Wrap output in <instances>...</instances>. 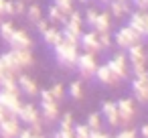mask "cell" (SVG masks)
Listing matches in <instances>:
<instances>
[{"mask_svg": "<svg viewBox=\"0 0 148 138\" xmlns=\"http://www.w3.org/2000/svg\"><path fill=\"white\" fill-rule=\"evenodd\" d=\"M53 49V55L57 59V63L65 69H75V63H77V57H79V45H73L65 39H61V43H57Z\"/></svg>", "mask_w": 148, "mask_h": 138, "instance_id": "1", "label": "cell"}, {"mask_svg": "<svg viewBox=\"0 0 148 138\" xmlns=\"http://www.w3.org/2000/svg\"><path fill=\"white\" fill-rule=\"evenodd\" d=\"M126 57H128V63L132 65V73L134 77L136 75H142L146 71V63H148V51L144 47V43H134L130 49H126Z\"/></svg>", "mask_w": 148, "mask_h": 138, "instance_id": "2", "label": "cell"}, {"mask_svg": "<svg viewBox=\"0 0 148 138\" xmlns=\"http://www.w3.org/2000/svg\"><path fill=\"white\" fill-rule=\"evenodd\" d=\"M118 110V128H132L136 120V104L132 97H122L116 102Z\"/></svg>", "mask_w": 148, "mask_h": 138, "instance_id": "3", "label": "cell"}, {"mask_svg": "<svg viewBox=\"0 0 148 138\" xmlns=\"http://www.w3.org/2000/svg\"><path fill=\"white\" fill-rule=\"evenodd\" d=\"M142 39H144V37H142V35H138V33H136L130 25H122V27L116 31V35L112 37V41H114V43H116L122 51L130 49L134 43H140Z\"/></svg>", "mask_w": 148, "mask_h": 138, "instance_id": "4", "label": "cell"}, {"mask_svg": "<svg viewBox=\"0 0 148 138\" xmlns=\"http://www.w3.org/2000/svg\"><path fill=\"white\" fill-rule=\"evenodd\" d=\"M75 69L79 71V75L83 77V79H87V77H93L95 75V69H97V59H95V55H91V53H79V57H77V63H75Z\"/></svg>", "mask_w": 148, "mask_h": 138, "instance_id": "5", "label": "cell"}, {"mask_svg": "<svg viewBox=\"0 0 148 138\" xmlns=\"http://www.w3.org/2000/svg\"><path fill=\"white\" fill-rule=\"evenodd\" d=\"M106 65L112 69V73H114L120 81H122V79H128L130 71H128V57H126V53H116Z\"/></svg>", "mask_w": 148, "mask_h": 138, "instance_id": "6", "label": "cell"}, {"mask_svg": "<svg viewBox=\"0 0 148 138\" xmlns=\"http://www.w3.org/2000/svg\"><path fill=\"white\" fill-rule=\"evenodd\" d=\"M41 120L43 124H55L59 120V104L55 100H41Z\"/></svg>", "mask_w": 148, "mask_h": 138, "instance_id": "7", "label": "cell"}, {"mask_svg": "<svg viewBox=\"0 0 148 138\" xmlns=\"http://www.w3.org/2000/svg\"><path fill=\"white\" fill-rule=\"evenodd\" d=\"M21 106H23V102H21V97L16 93H8V91L0 89V108H4L8 116H16Z\"/></svg>", "mask_w": 148, "mask_h": 138, "instance_id": "8", "label": "cell"}, {"mask_svg": "<svg viewBox=\"0 0 148 138\" xmlns=\"http://www.w3.org/2000/svg\"><path fill=\"white\" fill-rule=\"evenodd\" d=\"M8 45L14 51H18V49H33V39H31V35L25 29H14L12 37L8 39Z\"/></svg>", "mask_w": 148, "mask_h": 138, "instance_id": "9", "label": "cell"}, {"mask_svg": "<svg viewBox=\"0 0 148 138\" xmlns=\"http://www.w3.org/2000/svg\"><path fill=\"white\" fill-rule=\"evenodd\" d=\"M79 47H81L85 53H91V55L101 53V47H99V41H97V33H95V31L81 33V37H79Z\"/></svg>", "mask_w": 148, "mask_h": 138, "instance_id": "10", "label": "cell"}, {"mask_svg": "<svg viewBox=\"0 0 148 138\" xmlns=\"http://www.w3.org/2000/svg\"><path fill=\"white\" fill-rule=\"evenodd\" d=\"M144 73L142 75H136L132 79V93H134V100L138 104H148V83H146Z\"/></svg>", "mask_w": 148, "mask_h": 138, "instance_id": "11", "label": "cell"}, {"mask_svg": "<svg viewBox=\"0 0 148 138\" xmlns=\"http://www.w3.org/2000/svg\"><path fill=\"white\" fill-rule=\"evenodd\" d=\"M128 25L138 33V35H142L144 37V33H146V27H148V10H132L130 14H128Z\"/></svg>", "mask_w": 148, "mask_h": 138, "instance_id": "12", "label": "cell"}, {"mask_svg": "<svg viewBox=\"0 0 148 138\" xmlns=\"http://www.w3.org/2000/svg\"><path fill=\"white\" fill-rule=\"evenodd\" d=\"M21 132V122L16 116H8L0 122V138H16Z\"/></svg>", "mask_w": 148, "mask_h": 138, "instance_id": "13", "label": "cell"}, {"mask_svg": "<svg viewBox=\"0 0 148 138\" xmlns=\"http://www.w3.org/2000/svg\"><path fill=\"white\" fill-rule=\"evenodd\" d=\"M63 29L69 31V33H73V35H77V37H81V33H83V14H81V10L73 8L67 14V21H65Z\"/></svg>", "mask_w": 148, "mask_h": 138, "instance_id": "14", "label": "cell"}, {"mask_svg": "<svg viewBox=\"0 0 148 138\" xmlns=\"http://www.w3.org/2000/svg\"><path fill=\"white\" fill-rule=\"evenodd\" d=\"M16 118H18V122L31 126V124H35V122L41 120V112H39L37 106H33V104H23L21 110H18V114H16Z\"/></svg>", "mask_w": 148, "mask_h": 138, "instance_id": "15", "label": "cell"}, {"mask_svg": "<svg viewBox=\"0 0 148 138\" xmlns=\"http://www.w3.org/2000/svg\"><path fill=\"white\" fill-rule=\"evenodd\" d=\"M101 85H108V87H114V85H118L120 83V79L112 73V69L103 63V65H97V69H95V75H93Z\"/></svg>", "mask_w": 148, "mask_h": 138, "instance_id": "16", "label": "cell"}, {"mask_svg": "<svg viewBox=\"0 0 148 138\" xmlns=\"http://www.w3.org/2000/svg\"><path fill=\"white\" fill-rule=\"evenodd\" d=\"M16 83H18V89H21V93H27V95H31V97L39 93L37 81H35L31 75H27V73H18V77H16Z\"/></svg>", "mask_w": 148, "mask_h": 138, "instance_id": "17", "label": "cell"}, {"mask_svg": "<svg viewBox=\"0 0 148 138\" xmlns=\"http://www.w3.org/2000/svg\"><path fill=\"white\" fill-rule=\"evenodd\" d=\"M108 12L114 19H126L132 12V4L130 2H118V0H112L108 4Z\"/></svg>", "mask_w": 148, "mask_h": 138, "instance_id": "18", "label": "cell"}, {"mask_svg": "<svg viewBox=\"0 0 148 138\" xmlns=\"http://www.w3.org/2000/svg\"><path fill=\"white\" fill-rule=\"evenodd\" d=\"M14 51V49H12ZM14 57H16V63L18 67L25 71V69H31L35 65V57H33V49H18L14 51Z\"/></svg>", "mask_w": 148, "mask_h": 138, "instance_id": "19", "label": "cell"}, {"mask_svg": "<svg viewBox=\"0 0 148 138\" xmlns=\"http://www.w3.org/2000/svg\"><path fill=\"white\" fill-rule=\"evenodd\" d=\"M101 114L106 118V122L112 128H118V110H116V102H103L101 104Z\"/></svg>", "mask_w": 148, "mask_h": 138, "instance_id": "20", "label": "cell"}, {"mask_svg": "<svg viewBox=\"0 0 148 138\" xmlns=\"http://www.w3.org/2000/svg\"><path fill=\"white\" fill-rule=\"evenodd\" d=\"M0 61L4 63V67H6V73H14V75L23 73V69H21V67H18V63H16V57H14V51H12V49L0 55Z\"/></svg>", "mask_w": 148, "mask_h": 138, "instance_id": "21", "label": "cell"}, {"mask_svg": "<svg viewBox=\"0 0 148 138\" xmlns=\"http://www.w3.org/2000/svg\"><path fill=\"white\" fill-rule=\"evenodd\" d=\"M93 31H95V33H110V31H112V16H110L108 10L97 12V19H95V25H93Z\"/></svg>", "mask_w": 148, "mask_h": 138, "instance_id": "22", "label": "cell"}, {"mask_svg": "<svg viewBox=\"0 0 148 138\" xmlns=\"http://www.w3.org/2000/svg\"><path fill=\"white\" fill-rule=\"evenodd\" d=\"M16 77L18 75H14V73H6L2 79H0V89L2 91H8V93H21V89H18V83H16Z\"/></svg>", "mask_w": 148, "mask_h": 138, "instance_id": "23", "label": "cell"}, {"mask_svg": "<svg viewBox=\"0 0 148 138\" xmlns=\"http://www.w3.org/2000/svg\"><path fill=\"white\" fill-rule=\"evenodd\" d=\"M43 41H45V45H49V47H55L57 43H61V39H63V35H61V29H57L55 25H51L43 35Z\"/></svg>", "mask_w": 148, "mask_h": 138, "instance_id": "24", "label": "cell"}, {"mask_svg": "<svg viewBox=\"0 0 148 138\" xmlns=\"http://www.w3.org/2000/svg\"><path fill=\"white\" fill-rule=\"evenodd\" d=\"M47 21H49L51 25H61V27H63L65 21H67V14H63L59 6L51 4V6L47 8Z\"/></svg>", "mask_w": 148, "mask_h": 138, "instance_id": "25", "label": "cell"}, {"mask_svg": "<svg viewBox=\"0 0 148 138\" xmlns=\"http://www.w3.org/2000/svg\"><path fill=\"white\" fill-rule=\"evenodd\" d=\"M25 14H27V19H29L31 25H37L43 19V10H41L39 4H27V12Z\"/></svg>", "mask_w": 148, "mask_h": 138, "instance_id": "26", "label": "cell"}, {"mask_svg": "<svg viewBox=\"0 0 148 138\" xmlns=\"http://www.w3.org/2000/svg\"><path fill=\"white\" fill-rule=\"evenodd\" d=\"M69 97H71V100H75V102L83 100V83H81L79 79L69 83Z\"/></svg>", "mask_w": 148, "mask_h": 138, "instance_id": "27", "label": "cell"}, {"mask_svg": "<svg viewBox=\"0 0 148 138\" xmlns=\"http://www.w3.org/2000/svg\"><path fill=\"white\" fill-rule=\"evenodd\" d=\"M14 25H12V21H4V23H0V39H2L4 43H8V39L12 37V33H14Z\"/></svg>", "mask_w": 148, "mask_h": 138, "instance_id": "28", "label": "cell"}, {"mask_svg": "<svg viewBox=\"0 0 148 138\" xmlns=\"http://www.w3.org/2000/svg\"><path fill=\"white\" fill-rule=\"evenodd\" d=\"M57 122H59V130H65V132H71V130H73V114H71V112L59 116Z\"/></svg>", "mask_w": 148, "mask_h": 138, "instance_id": "29", "label": "cell"}, {"mask_svg": "<svg viewBox=\"0 0 148 138\" xmlns=\"http://www.w3.org/2000/svg\"><path fill=\"white\" fill-rule=\"evenodd\" d=\"M97 12H99V10H95V8H87L85 14H83V27H87V29L93 31V25H95V19H97Z\"/></svg>", "mask_w": 148, "mask_h": 138, "instance_id": "30", "label": "cell"}, {"mask_svg": "<svg viewBox=\"0 0 148 138\" xmlns=\"http://www.w3.org/2000/svg\"><path fill=\"white\" fill-rule=\"evenodd\" d=\"M85 126H87L89 130H101V116H99L97 112L89 114V116H87V122H85Z\"/></svg>", "mask_w": 148, "mask_h": 138, "instance_id": "31", "label": "cell"}, {"mask_svg": "<svg viewBox=\"0 0 148 138\" xmlns=\"http://www.w3.org/2000/svg\"><path fill=\"white\" fill-rule=\"evenodd\" d=\"M49 91H51V95H53V100H55L57 104L65 97V87H63V83H53V87H51Z\"/></svg>", "mask_w": 148, "mask_h": 138, "instance_id": "32", "label": "cell"}, {"mask_svg": "<svg viewBox=\"0 0 148 138\" xmlns=\"http://www.w3.org/2000/svg\"><path fill=\"white\" fill-rule=\"evenodd\" d=\"M89 132L85 124H73V138H89Z\"/></svg>", "mask_w": 148, "mask_h": 138, "instance_id": "33", "label": "cell"}, {"mask_svg": "<svg viewBox=\"0 0 148 138\" xmlns=\"http://www.w3.org/2000/svg\"><path fill=\"white\" fill-rule=\"evenodd\" d=\"M73 2H75V0H53V4L59 6L63 14H69L73 10Z\"/></svg>", "mask_w": 148, "mask_h": 138, "instance_id": "34", "label": "cell"}, {"mask_svg": "<svg viewBox=\"0 0 148 138\" xmlns=\"http://www.w3.org/2000/svg\"><path fill=\"white\" fill-rule=\"evenodd\" d=\"M97 41H99V47H101V51L110 49V47H112V43H114L110 33H97Z\"/></svg>", "mask_w": 148, "mask_h": 138, "instance_id": "35", "label": "cell"}, {"mask_svg": "<svg viewBox=\"0 0 148 138\" xmlns=\"http://www.w3.org/2000/svg\"><path fill=\"white\" fill-rule=\"evenodd\" d=\"M12 8H14V16L25 14L27 12V2L25 0H12Z\"/></svg>", "mask_w": 148, "mask_h": 138, "instance_id": "36", "label": "cell"}, {"mask_svg": "<svg viewBox=\"0 0 148 138\" xmlns=\"http://www.w3.org/2000/svg\"><path fill=\"white\" fill-rule=\"evenodd\" d=\"M112 138H136V132L132 128H122L118 132V136H112Z\"/></svg>", "mask_w": 148, "mask_h": 138, "instance_id": "37", "label": "cell"}, {"mask_svg": "<svg viewBox=\"0 0 148 138\" xmlns=\"http://www.w3.org/2000/svg\"><path fill=\"white\" fill-rule=\"evenodd\" d=\"M35 27H37V31H39V35H43V33H45V31H47V29L51 27V23H49L47 19H41V21H39V23H37Z\"/></svg>", "mask_w": 148, "mask_h": 138, "instance_id": "38", "label": "cell"}, {"mask_svg": "<svg viewBox=\"0 0 148 138\" xmlns=\"http://www.w3.org/2000/svg\"><path fill=\"white\" fill-rule=\"evenodd\" d=\"M130 4H134L136 10H148V0H130Z\"/></svg>", "mask_w": 148, "mask_h": 138, "instance_id": "39", "label": "cell"}, {"mask_svg": "<svg viewBox=\"0 0 148 138\" xmlns=\"http://www.w3.org/2000/svg\"><path fill=\"white\" fill-rule=\"evenodd\" d=\"M29 130H31L33 134H43V120H39V122L31 124V126H29Z\"/></svg>", "mask_w": 148, "mask_h": 138, "instance_id": "40", "label": "cell"}, {"mask_svg": "<svg viewBox=\"0 0 148 138\" xmlns=\"http://www.w3.org/2000/svg\"><path fill=\"white\" fill-rule=\"evenodd\" d=\"M53 138H73V130H71V132H65V130H55V132H53Z\"/></svg>", "mask_w": 148, "mask_h": 138, "instance_id": "41", "label": "cell"}, {"mask_svg": "<svg viewBox=\"0 0 148 138\" xmlns=\"http://www.w3.org/2000/svg\"><path fill=\"white\" fill-rule=\"evenodd\" d=\"M4 14H8V16H14V8H12V0H6V2H4Z\"/></svg>", "mask_w": 148, "mask_h": 138, "instance_id": "42", "label": "cell"}, {"mask_svg": "<svg viewBox=\"0 0 148 138\" xmlns=\"http://www.w3.org/2000/svg\"><path fill=\"white\" fill-rule=\"evenodd\" d=\"M89 138H110V134H106L101 130H91L89 132Z\"/></svg>", "mask_w": 148, "mask_h": 138, "instance_id": "43", "label": "cell"}, {"mask_svg": "<svg viewBox=\"0 0 148 138\" xmlns=\"http://www.w3.org/2000/svg\"><path fill=\"white\" fill-rule=\"evenodd\" d=\"M16 138H33V132H31V130H29V128H27V130H21V132H18V136H16Z\"/></svg>", "mask_w": 148, "mask_h": 138, "instance_id": "44", "label": "cell"}, {"mask_svg": "<svg viewBox=\"0 0 148 138\" xmlns=\"http://www.w3.org/2000/svg\"><path fill=\"white\" fill-rule=\"evenodd\" d=\"M140 136H142V138H148V124H142V128H140Z\"/></svg>", "mask_w": 148, "mask_h": 138, "instance_id": "45", "label": "cell"}, {"mask_svg": "<svg viewBox=\"0 0 148 138\" xmlns=\"http://www.w3.org/2000/svg\"><path fill=\"white\" fill-rule=\"evenodd\" d=\"M4 118H8V114H6V110H4V108H0V122H2Z\"/></svg>", "mask_w": 148, "mask_h": 138, "instance_id": "46", "label": "cell"}, {"mask_svg": "<svg viewBox=\"0 0 148 138\" xmlns=\"http://www.w3.org/2000/svg\"><path fill=\"white\" fill-rule=\"evenodd\" d=\"M4 2H6V0H0V16L4 14Z\"/></svg>", "mask_w": 148, "mask_h": 138, "instance_id": "47", "label": "cell"}, {"mask_svg": "<svg viewBox=\"0 0 148 138\" xmlns=\"http://www.w3.org/2000/svg\"><path fill=\"white\" fill-rule=\"evenodd\" d=\"M33 138H45L43 134H33Z\"/></svg>", "mask_w": 148, "mask_h": 138, "instance_id": "48", "label": "cell"}, {"mask_svg": "<svg viewBox=\"0 0 148 138\" xmlns=\"http://www.w3.org/2000/svg\"><path fill=\"white\" fill-rule=\"evenodd\" d=\"M99 2H101V4H110V2H112V0H99Z\"/></svg>", "mask_w": 148, "mask_h": 138, "instance_id": "49", "label": "cell"}, {"mask_svg": "<svg viewBox=\"0 0 148 138\" xmlns=\"http://www.w3.org/2000/svg\"><path fill=\"white\" fill-rule=\"evenodd\" d=\"M77 2H79V4H87V0H77Z\"/></svg>", "mask_w": 148, "mask_h": 138, "instance_id": "50", "label": "cell"}, {"mask_svg": "<svg viewBox=\"0 0 148 138\" xmlns=\"http://www.w3.org/2000/svg\"><path fill=\"white\" fill-rule=\"evenodd\" d=\"M144 77H146V83H148V69H146V73H144Z\"/></svg>", "mask_w": 148, "mask_h": 138, "instance_id": "51", "label": "cell"}, {"mask_svg": "<svg viewBox=\"0 0 148 138\" xmlns=\"http://www.w3.org/2000/svg\"><path fill=\"white\" fill-rule=\"evenodd\" d=\"M144 37H148V27H146V33H144Z\"/></svg>", "mask_w": 148, "mask_h": 138, "instance_id": "52", "label": "cell"}, {"mask_svg": "<svg viewBox=\"0 0 148 138\" xmlns=\"http://www.w3.org/2000/svg\"><path fill=\"white\" fill-rule=\"evenodd\" d=\"M118 2H130V0H118Z\"/></svg>", "mask_w": 148, "mask_h": 138, "instance_id": "53", "label": "cell"}, {"mask_svg": "<svg viewBox=\"0 0 148 138\" xmlns=\"http://www.w3.org/2000/svg\"><path fill=\"white\" fill-rule=\"evenodd\" d=\"M136 138H142V136H138V134H136Z\"/></svg>", "mask_w": 148, "mask_h": 138, "instance_id": "54", "label": "cell"}, {"mask_svg": "<svg viewBox=\"0 0 148 138\" xmlns=\"http://www.w3.org/2000/svg\"><path fill=\"white\" fill-rule=\"evenodd\" d=\"M87 2H91V0H87Z\"/></svg>", "mask_w": 148, "mask_h": 138, "instance_id": "55", "label": "cell"}, {"mask_svg": "<svg viewBox=\"0 0 148 138\" xmlns=\"http://www.w3.org/2000/svg\"><path fill=\"white\" fill-rule=\"evenodd\" d=\"M0 23H2V21H0Z\"/></svg>", "mask_w": 148, "mask_h": 138, "instance_id": "56", "label": "cell"}]
</instances>
